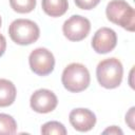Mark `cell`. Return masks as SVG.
Wrapping results in <instances>:
<instances>
[{"label": "cell", "instance_id": "obj_14", "mask_svg": "<svg viewBox=\"0 0 135 135\" xmlns=\"http://www.w3.org/2000/svg\"><path fill=\"white\" fill-rule=\"evenodd\" d=\"M66 133L68 132L65 127L59 121H49L41 127V134H44V135H49V134L65 135Z\"/></svg>", "mask_w": 135, "mask_h": 135}, {"label": "cell", "instance_id": "obj_10", "mask_svg": "<svg viewBox=\"0 0 135 135\" xmlns=\"http://www.w3.org/2000/svg\"><path fill=\"white\" fill-rule=\"evenodd\" d=\"M17 90L15 84L7 79H0V107L5 108L11 104L16 99Z\"/></svg>", "mask_w": 135, "mask_h": 135}, {"label": "cell", "instance_id": "obj_13", "mask_svg": "<svg viewBox=\"0 0 135 135\" xmlns=\"http://www.w3.org/2000/svg\"><path fill=\"white\" fill-rule=\"evenodd\" d=\"M11 7L20 14H27L36 7V0H9Z\"/></svg>", "mask_w": 135, "mask_h": 135}, {"label": "cell", "instance_id": "obj_6", "mask_svg": "<svg viewBox=\"0 0 135 135\" xmlns=\"http://www.w3.org/2000/svg\"><path fill=\"white\" fill-rule=\"evenodd\" d=\"M91 30V22L88 18L80 15H73L64 21L62 32L71 41H80L84 39Z\"/></svg>", "mask_w": 135, "mask_h": 135}, {"label": "cell", "instance_id": "obj_1", "mask_svg": "<svg viewBox=\"0 0 135 135\" xmlns=\"http://www.w3.org/2000/svg\"><path fill=\"white\" fill-rule=\"evenodd\" d=\"M123 68L121 62L115 58L100 61L96 68V77L99 84L105 89H115L122 81Z\"/></svg>", "mask_w": 135, "mask_h": 135}, {"label": "cell", "instance_id": "obj_12", "mask_svg": "<svg viewBox=\"0 0 135 135\" xmlns=\"http://www.w3.org/2000/svg\"><path fill=\"white\" fill-rule=\"evenodd\" d=\"M17 131L16 120L8 114L0 113V135L1 134H15Z\"/></svg>", "mask_w": 135, "mask_h": 135}, {"label": "cell", "instance_id": "obj_11", "mask_svg": "<svg viewBox=\"0 0 135 135\" xmlns=\"http://www.w3.org/2000/svg\"><path fill=\"white\" fill-rule=\"evenodd\" d=\"M41 6L43 12L51 17H60L69 8L68 0H42Z\"/></svg>", "mask_w": 135, "mask_h": 135}, {"label": "cell", "instance_id": "obj_5", "mask_svg": "<svg viewBox=\"0 0 135 135\" xmlns=\"http://www.w3.org/2000/svg\"><path fill=\"white\" fill-rule=\"evenodd\" d=\"M28 63L31 70L39 75V76H46L51 74L55 66V58L54 55L44 47L35 49L28 57Z\"/></svg>", "mask_w": 135, "mask_h": 135}, {"label": "cell", "instance_id": "obj_15", "mask_svg": "<svg viewBox=\"0 0 135 135\" xmlns=\"http://www.w3.org/2000/svg\"><path fill=\"white\" fill-rule=\"evenodd\" d=\"M74 1L76 5L81 9H92L100 2V0H74Z\"/></svg>", "mask_w": 135, "mask_h": 135}, {"label": "cell", "instance_id": "obj_4", "mask_svg": "<svg viewBox=\"0 0 135 135\" xmlns=\"http://www.w3.org/2000/svg\"><path fill=\"white\" fill-rule=\"evenodd\" d=\"M8 34L11 39L20 45H28L38 40L40 36L39 26L28 19H16L9 27Z\"/></svg>", "mask_w": 135, "mask_h": 135}, {"label": "cell", "instance_id": "obj_16", "mask_svg": "<svg viewBox=\"0 0 135 135\" xmlns=\"http://www.w3.org/2000/svg\"><path fill=\"white\" fill-rule=\"evenodd\" d=\"M134 110L135 108H131L130 111L127 113L126 115V122L129 124V127L132 129V130H135V127H134Z\"/></svg>", "mask_w": 135, "mask_h": 135}, {"label": "cell", "instance_id": "obj_19", "mask_svg": "<svg viewBox=\"0 0 135 135\" xmlns=\"http://www.w3.org/2000/svg\"><path fill=\"white\" fill-rule=\"evenodd\" d=\"M1 23H2V21H1V17H0V26H1Z\"/></svg>", "mask_w": 135, "mask_h": 135}, {"label": "cell", "instance_id": "obj_7", "mask_svg": "<svg viewBox=\"0 0 135 135\" xmlns=\"http://www.w3.org/2000/svg\"><path fill=\"white\" fill-rule=\"evenodd\" d=\"M30 104L35 112L45 114L56 109L58 104V99L52 91L47 89H40L32 94Z\"/></svg>", "mask_w": 135, "mask_h": 135}, {"label": "cell", "instance_id": "obj_8", "mask_svg": "<svg viewBox=\"0 0 135 135\" xmlns=\"http://www.w3.org/2000/svg\"><path fill=\"white\" fill-rule=\"evenodd\" d=\"M117 44V35L115 31L109 27L99 28L92 38V47L98 54H107L115 49Z\"/></svg>", "mask_w": 135, "mask_h": 135}, {"label": "cell", "instance_id": "obj_17", "mask_svg": "<svg viewBox=\"0 0 135 135\" xmlns=\"http://www.w3.org/2000/svg\"><path fill=\"white\" fill-rule=\"evenodd\" d=\"M102 134H114V135H122L123 134V132L118 128V127H116V126H112V127H110V128H108V129H105L103 132H102Z\"/></svg>", "mask_w": 135, "mask_h": 135}, {"label": "cell", "instance_id": "obj_2", "mask_svg": "<svg viewBox=\"0 0 135 135\" xmlns=\"http://www.w3.org/2000/svg\"><path fill=\"white\" fill-rule=\"evenodd\" d=\"M108 19L121 26L122 28L134 32L135 30V11L124 0H112L105 8Z\"/></svg>", "mask_w": 135, "mask_h": 135}, {"label": "cell", "instance_id": "obj_3", "mask_svg": "<svg viewBox=\"0 0 135 135\" xmlns=\"http://www.w3.org/2000/svg\"><path fill=\"white\" fill-rule=\"evenodd\" d=\"M61 81L68 91L79 93L89 86L91 81L90 72L83 64L73 62L63 70Z\"/></svg>", "mask_w": 135, "mask_h": 135}, {"label": "cell", "instance_id": "obj_18", "mask_svg": "<svg viewBox=\"0 0 135 135\" xmlns=\"http://www.w3.org/2000/svg\"><path fill=\"white\" fill-rule=\"evenodd\" d=\"M5 50H6V39L2 34H0V57L4 54Z\"/></svg>", "mask_w": 135, "mask_h": 135}, {"label": "cell", "instance_id": "obj_9", "mask_svg": "<svg viewBox=\"0 0 135 135\" xmlns=\"http://www.w3.org/2000/svg\"><path fill=\"white\" fill-rule=\"evenodd\" d=\"M69 120L75 130L79 132H88L94 128L96 123V116L89 109L78 108L71 111Z\"/></svg>", "mask_w": 135, "mask_h": 135}]
</instances>
